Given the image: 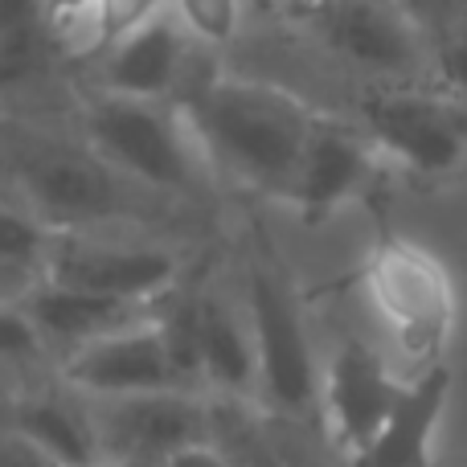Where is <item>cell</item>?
I'll use <instances>...</instances> for the list:
<instances>
[{"label":"cell","mask_w":467,"mask_h":467,"mask_svg":"<svg viewBox=\"0 0 467 467\" xmlns=\"http://www.w3.org/2000/svg\"><path fill=\"white\" fill-rule=\"evenodd\" d=\"M202 148L250 185L291 193L312 119L283 90L254 82H213L189 107Z\"/></svg>","instance_id":"obj_1"},{"label":"cell","mask_w":467,"mask_h":467,"mask_svg":"<svg viewBox=\"0 0 467 467\" xmlns=\"http://www.w3.org/2000/svg\"><path fill=\"white\" fill-rule=\"evenodd\" d=\"M90 140L107 161H115L131 177L156 189L197 193V185H202V164H197L185 131L152 103L119 95L103 99L90 111Z\"/></svg>","instance_id":"obj_2"},{"label":"cell","mask_w":467,"mask_h":467,"mask_svg":"<svg viewBox=\"0 0 467 467\" xmlns=\"http://www.w3.org/2000/svg\"><path fill=\"white\" fill-rule=\"evenodd\" d=\"M373 299L406 348L431 353L451 316V291L435 258L414 246H386L369 266Z\"/></svg>","instance_id":"obj_3"},{"label":"cell","mask_w":467,"mask_h":467,"mask_svg":"<svg viewBox=\"0 0 467 467\" xmlns=\"http://www.w3.org/2000/svg\"><path fill=\"white\" fill-rule=\"evenodd\" d=\"M66 378H70V386L99 394L103 402L144 398V394H172L181 386L156 324L128 328V332H115V337L82 345L66 361Z\"/></svg>","instance_id":"obj_4"},{"label":"cell","mask_w":467,"mask_h":467,"mask_svg":"<svg viewBox=\"0 0 467 467\" xmlns=\"http://www.w3.org/2000/svg\"><path fill=\"white\" fill-rule=\"evenodd\" d=\"M250 316H254V361L266 394L283 410H307L316 398V365L291 299L266 275L250 283Z\"/></svg>","instance_id":"obj_5"},{"label":"cell","mask_w":467,"mask_h":467,"mask_svg":"<svg viewBox=\"0 0 467 467\" xmlns=\"http://www.w3.org/2000/svg\"><path fill=\"white\" fill-rule=\"evenodd\" d=\"M99 447L107 455L119 451H152L172 455L181 447L205 443V410L185 394H144L119 398L103 406V419L95 427Z\"/></svg>","instance_id":"obj_6"},{"label":"cell","mask_w":467,"mask_h":467,"mask_svg":"<svg viewBox=\"0 0 467 467\" xmlns=\"http://www.w3.org/2000/svg\"><path fill=\"white\" fill-rule=\"evenodd\" d=\"M373 136L422 172H447L467 148V115L439 99L394 95L373 107Z\"/></svg>","instance_id":"obj_7"},{"label":"cell","mask_w":467,"mask_h":467,"mask_svg":"<svg viewBox=\"0 0 467 467\" xmlns=\"http://www.w3.org/2000/svg\"><path fill=\"white\" fill-rule=\"evenodd\" d=\"M177 275L164 250H119V246H62L49 258V283L70 291H90V296L123 299V304H140V299L156 296L164 283Z\"/></svg>","instance_id":"obj_8"},{"label":"cell","mask_w":467,"mask_h":467,"mask_svg":"<svg viewBox=\"0 0 467 467\" xmlns=\"http://www.w3.org/2000/svg\"><path fill=\"white\" fill-rule=\"evenodd\" d=\"M398 394H402V386L386 373V365H381V357L373 348L365 345L340 348L328 369V414L340 443L361 455L381 431V422L389 419Z\"/></svg>","instance_id":"obj_9"},{"label":"cell","mask_w":467,"mask_h":467,"mask_svg":"<svg viewBox=\"0 0 467 467\" xmlns=\"http://www.w3.org/2000/svg\"><path fill=\"white\" fill-rule=\"evenodd\" d=\"M447 386H451L447 369H427L414 386H402L389 419L357 455V467H427L431 435L447 406Z\"/></svg>","instance_id":"obj_10"},{"label":"cell","mask_w":467,"mask_h":467,"mask_svg":"<svg viewBox=\"0 0 467 467\" xmlns=\"http://www.w3.org/2000/svg\"><path fill=\"white\" fill-rule=\"evenodd\" d=\"M181 57H185V41L181 29L164 16H156L152 25L136 29L131 37L115 41L111 62H107V82L119 99H140L152 103L177 82Z\"/></svg>","instance_id":"obj_11"},{"label":"cell","mask_w":467,"mask_h":467,"mask_svg":"<svg viewBox=\"0 0 467 467\" xmlns=\"http://www.w3.org/2000/svg\"><path fill=\"white\" fill-rule=\"evenodd\" d=\"M332 33H337V46L365 70L406 74L414 66L410 29L378 0H340L332 13Z\"/></svg>","instance_id":"obj_12"},{"label":"cell","mask_w":467,"mask_h":467,"mask_svg":"<svg viewBox=\"0 0 467 467\" xmlns=\"http://www.w3.org/2000/svg\"><path fill=\"white\" fill-rule=\"evenodd\" d=\"M365 172H369V161H365V148L353 136H345L337 128H324V123H312V136H307L291 193H296V202L307 213H320V210H332L337 202H345L365 181Z\"/></svg>","instance_id":"obj_13"},{"label":"cell","mask_w":467,"mask_h":467,"mask_svg":"<svg viewBox=\"0 0 467 467\" xmlns=\"http://www.w3.org/2000/svg\"><path fill=\"white\" fill-rule=\"evenodd\" d=\"M29 320L37 324V332H49V337L62 340H78L90 345V340L115 337V332L136 328V304H123V299H107V296H90V291H70V287H54L49 283L46 291H37L29 304Z\"/></svg>","instance_id":"obj_14"},{"label":"cell","mask_w":467,"mask_h":467,"mask_svg":"<svg viewBox=\"0 0 467 467\" xmlns=\"http://www.w3.org/2000/svg\"><path fill=\"white\" fill-rule=\"evenodd\" d=\"M8 431L37 447L54 467H103L95 422L62 402H21L8 414Z\"/></svg>","instance_id":"obj_15"},{"label":"cell","mask_w":467,"mask_h":467,"mask_svg":"<svg viewBox=\"0 0 467 467\" xmlns=\"http://www.w3.org/2000/svg\"><path fill=\"white\" fill-rule=\"evenodd\" d=\"M202 373L226 389H246L258 373L254 340L218 304H202Z\"/></svg>","instance_id":"obj_16"},{"label":"cell","mask_w":467,"mask_h":467,"mask_svg":"<svg viewBox=\"0 0 467 467\" xmlns=\"http://www.w3.org/2000/svg\"><path fill=\"white\" fill-rule=\"evenodd\" d=\"M33 193L57 213H95L107 205V185L95 169L74 161H49L33 169Z\"/></svg>","instance_id":"obj_17"},{"label":"cell","mask_w":467,"mask_h":467,"mask_svg":"<svg viewBox=\"0 0 467 467\" xmlns=\"http://www.w3.org/2000/svg\"><path fill=\"white\" fill-rule=\"evenodd\" d=\"M164 340V353H169L177 378H197L202 373V304H185L169 316V320L156 324Z\"/></svg>","instance_id":"obj_18"},{"label":"cell","mask_w":467,"mask_h":467,"mask_svg":"<svg viewBox=\"0 0 467 467\" xmlns=\"http://www.w3.org/2000/svg\"><path fill=\"white\" fill-rule=\"evenodd\" d=\"M46 66V25L0 37V90L21 87Z\"/></svg>","instance_id":"obj_19"},{"label":"cell","mask_w":467,"mask_h":467,"mask_svg":"<svg viewBox=\"0 0 467 467\" xmlns=\"http://www.w3.org/2000/svg\"><path fill=\"white\" fill-rule=\"evenodd\" d=\"M95 13H99V33L103 41H123L131 37L136 29L152 25L161 16V0H95Z\"/></svg>","instance_id":"obj_20"},{"label":"cell","mask_w":467,"mask_h":467,"mask_svg":"<svg viewBox=\"0 0 467 467\" xmlns=\"http://www.w3.org/2000/svg\"><path fill=\"white\" fill-rule=\"evenodd\" d=\"M177 13L205 41H226L238 29V0H177Z\"/></svg>","instance_id":"obj_21"},{"label":"cell","mask_w":467,"mask_h":467,"mask_svg":"<svg viewBox=\"0 0 467 467\" xmlns=\"http://www.w3.org/2000/svg\"><path fill=\"white\" fill-rule=\"evenodd\" d=\"M46 254V238L29 218L0 210V266H33Z\"/></svg>","instance_id":"obj_22"},{"label":"cell","mask_w":467,"mask_h":467,"mask_svg":"<svg viewBox=\"0 0 467 467\" xmlns=\"http://www.w3.org/2000/svg\"><path fill=\"white\" fill-rule=\"evenodd\" d=\"M41 353V332L25 312L0 307V361H29Z\"/></svg>","instance_id":"obj_23"},{"label":"cell","mask_w":467,"mask_h":467,"mask_svg":"<svg viewBox=\"0 0 467 467\" xmlns=\"http://www.w3.org/2000/svg\"><path fill=\"white\" fill-rule=\"evenodd\" d=\"M46 25V0H0V37Z\"/></svg>","instance_id":"obj_24"},{"label":"cell","mask_w":467,"mask_h":467,"mask_svg":"<svg viewBox=\"0 0 467 467\" xmlns=\"http://www.w3.org/2000/svg\"><path fill=\"white\" fill-rule=\"evenodd\" d=\"M402 5L414 21L427 25H460L467 16V0H402Z\"/></svg>","instance_id":"obj_25"},{"label":"cell","mask_w":467,"mask_h":467,"mask_svg":"<svg viewBox=\"0 0 467 467\" xmlns=\"http://www.w3.org/2000/svg\"><path fill=\"white\" fill-rule=\"evenodd\" d=\"M0 467H54L46 460V455L37 451V447H29L21 435H13V431H0Z\"/></svg>","instance_id":"obj_26"},{"label":"cell","mask_w":467,"mask_h":467,"mask_svg":"<svg viewBox=\"0 0 467 467\" xmlns=\"http://www.w3.org/2000/svg\"><path fill=\"white\" fill-rule=\"evenodd\" d=\"M443 78H447V87L455 90V95L467 103V37H455L451 46L443 49Z\"/></svg>","instance_id":"obj_27"},{"label":"cell","mask_w":467,"mask_h":467,"mask_svg":"<svg viewBox=\"0 0 467 467\" xmlns=\"http://www.w3.org/2000/svg\"><path fill=\"white\" fill-rule=\"evenodd\" d=\"M169 467H234L218 447L210 443H193V447H181V451L169 455Z\"/></svg>","instance_id":"obj_28"},{"label":"cell","mask_w":467,"mask_h":467,"mask_svg":"<svg viewBox=\"0 0 467 467\" xmlns=\"http://www.w3.org/2000/svg\"><path fill=\"white\" fill-rule=\"evenodd\" d=\"M95 13V0H46V25L54 29V25L62 21H74V16H87Z\"/></svg>","instance_id":"obj_29"},{"label":"cell","mask_w":467,"mask_h":467,"mask_svg":"<svg viewBox=\"0 0 467 467\" xmlns=\"http://www.w3.org/2000/svg\"><path fill=\"white\" fill-rule=\"evenodd\" d=\"M103 467H169V455H152V451H119V455H107Z\"/></svg>","instance_id":"obj_30"}]
</instances>
